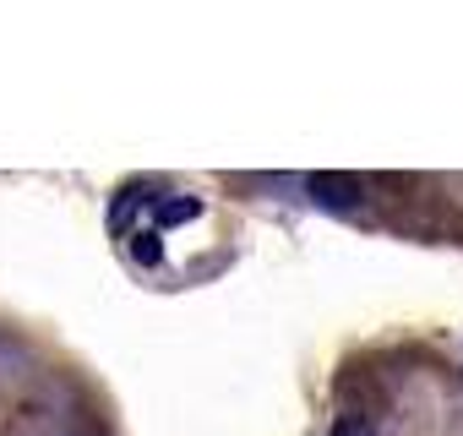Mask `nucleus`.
Here are the masks:
<instances>
[{"mask_svg": "<svg viewBox=\"0 0 463 436\" xmlns=\"http://www.w3.org/2000/svg\"><path fill=\"white\" fill-rule=\"evenodd\" d=\"M164 196H169V191H164V185H153V180H137V185H126V191L115 196V207H109V230L131 241V235H137V218H142V213L153 218Z\"/></svg>", "mask_w": 463, "mask_h": 436, "instance_id": "obj_1", "label": "nucleus"}, {"mask_svg": "<svg viewBox=\"0 0 463 436\" xmlns=\"http://www.w3.org/2000/svg\"><path fill=\"white\" fill-rule=\"evenodd\" d=\"M306 191H311L322 207H333V213L360 207V180H354V175H311V180H306Z\"/></svg>", "mask_w": 463, "mask_h": 436, "instance_id": "obj_2", "label": "nucleus"}, {"mask_svg": "<svg viewBox=\"0 0 463 436\" xmlns=\"http://www.w3.org/2000/svg\"><path fill=\"white\" fill-rule=\"evenodd\" d=\"M191 218H202V202H196V196H164L158 213H153V230L169 235V230H185Z\"/></svg>", "mask_w": 463, "mask_h": 436, "instance_id": "obj_3", "label": "nucleus"}, {"mask_svg": "<svg viewBox=\"0 0 463 436\" xmlns=\"http://www.w3.org/2000/svg\"><path fill=\"white\" fill-rule=\"evenodd\" d=\"M131 257H137L142 268H158V262H164V235H158V230H137V235H131Z\"/></svg>", "mask_w": 463, "mask_h": 436, "instance_id": "obj_4", "label": "nucleus"}, {"mask_svg": "<svg viewBox=\"0 0 463 436\" xmlns=\"http://www.w3.org/2000/svg\"><path fill=\"white\" fill-rule=\"evenodd\" d=\"M333 436H376V431H371L365 414H338V420H333Z\"/></svg>", "mask_w": 463, "mask_h": 436, "instance_id": "obj_5", "label": "nucleus"}]
</instances>
